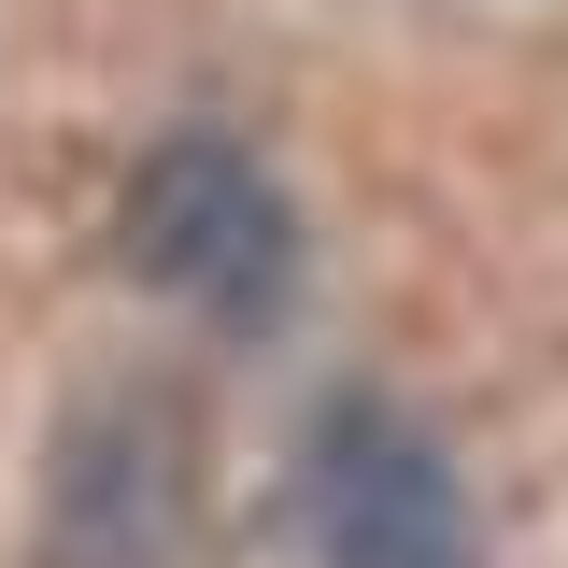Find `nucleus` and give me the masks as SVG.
Here are the masks:
<instances>
[{"mask_svg":"<svg viewBox=\"0 0 568 568\" xmlns=\"http://www.w3.org/2000/svg\"><path fill=\"white\" fill-rule=\"evenodd\" d=\"M129 256L213 327H284L298 298V213L242 142H156L129 185Z\"/></svg>","mask_w":568,"mask_h":568,"instance_id":"1","label":"nucleus"},{"mask_svg":"<svg viewBox=\"0 0 568 568\" xmlns=\"http://www.w3.org/2000/svg\"><path fill=\"white\" fill-rule=\"evenodd\" d=\"M171 497H185V455H171L156 398L71 413L58 484H43V568H156L171 555Z\"/></svg>","mask_w":568,"mask_h":568,"instance_id":"3","label":"nucleus"},{"mask_svg":"<svg viewBox=\"0 0 568 568\" xmlns=\"http://www.w3.org/2000/svg\"><path fill=\"white\" fill-rule=\"evenodd\" d=\"M298 540H313V568H484L455 455L413 413H384V398L313 413V440H298Z\"/></svg>","mask_w":568,"mask_h":568,"instance_id":"2","label":"nucleus"}]
</instances>
